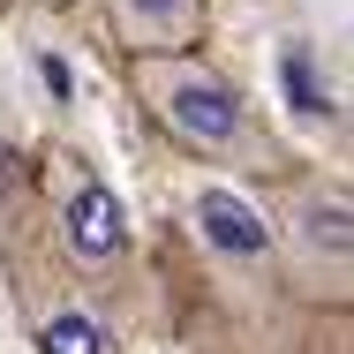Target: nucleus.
Wrapping results in <instances>:
<instances>
[{
	"label": "nucleus",
	"instance_id": "423d86ee",
	"mask_svg": "<svg viewBox=\"0 0 354 354\" xmlns=\"http://www.w3.org/2000/svg\"><path fill=\"white\" fill-rule=\"evenodd\" d=\"M301 226H309V241H317V249L347 257V204H339V196H332V204H309V218H301Z\"/></svg>",
	"mask_w": 354,
	"mask_h": 354
},
{
	"label": "nucleus",
	"instance_id": "f03ea898",
	"mask_svg": "<svg viewBox=\"0 0 354 354\" xmlns=\"http://www.w3.org/2000/svg\"><path fill=\"white\" fill-rule=\"evenodd\" d=\"M61 234H68V249L83 264H113L121 249H129V218L113 204V189L98 181V174H83L68 189V204H61Z\"/></svg>",
	"mask_w": 354,
	"mask_h": 354
},
{
	"label": "nucleus",
	"instance_id": "0eeeda50",
	"mask_svg": "<svg viewBox=\"0 0 354 354\" xmlns=\"http://www.w3.org/2000/svg\"><path fill=\"white\" fill-rule=\"evenodd\" d=\"M286 91H294L301 113H324V91H317V75H309V53H301V46L286 53Z\"/></svg>",
	"mask_w": 354,
	"mask_h": 354
},
{
	"label": "nucleus",
	"instance_id": "20e7f679",
	"mask_svg": "<svg viewBox=\"0 0 354 354\" xmlns=\"http://www.w3.org/2000/svg\"><path fill=\"white\" fill-rule=\"evenodd\" d=\"M196 234H204L212 249H226V257H264V249H272L264 212H257L249 196H234V189H204V196H196Z\"/></svg>",
	"mask_w": 354,
	"mask_h": 354
},
{
	"label": "nucleus",
	"instance_id": "f257e3e1",
	"mask_svg": "<svg viewBox=\"0 0 354 354\" xmlns=\"http://www.w3.org/2000/svg\"><path fill=\"white\" fill-rule=\"evenodd\" d=\"M136 83L151 91V113L174 129V143H189V151H226V143L241 136V98H234V83L212 75L204 61L158 53V61H136Z\"/></svg>",
	"mask_w": 354,
	"mask_h": 354
},
{
	"label": "nucleus",
	"instance_id": "39448f33",
	"mask_svg": "<svg viewBox=\"0 0 354 354\" xmlns=\"http://www.w3.org/2000/svg\"><path fill=\"white\" fill-rule=\"evenodd\" d=\"M38 347H46V354H106V324L83 317V309H61V317H46Z\"/></svg>",
	"mask_w": 354,
	"mask_h": 354
},
{
	"label": "nucleus",
	"instance_id": "7ed1b4c3",
	"mask_svg": "<svg viewBox=\"0 0 354 354\" xmlns=\"http://www.w3.org/2000/svg\"><path fill=\"white\" fill-rule=\"evenodd\" d=\"M113 23L136 53H189L196 46V23H204V0H113Z\"/></svg>",
	"mask_w": 354,
	"mask_h": 354
}]
</instances>
